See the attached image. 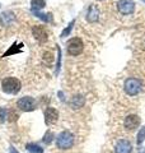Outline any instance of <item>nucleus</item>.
<instances>
[{
  "label": "nucleus",
  "instance_id": "obj_5",
  "mask_svg": "<svg viewBox=\"0 0 145 153\" xmlns=\"http://www.w3.org/2000/svg\"><path fill=\"white\" fill-rule=\"evenodd\" d=\"M17 106H18V108H21L24 112H30V111H35L37 108V102L31 96H26V97H22L18 100Z\"/></svg>",
  "mask_w": 145,
  "mask_h": 153
},
{
  "label": "nucleus",
  "instance_id": "obj_18",
  "mask_svg": "<svg viewBox=\"0 0 145 153\" xmlns=\"http://www.w3.org/2000/svg\"><path fill=\"white\" fill-rule=\"evenodd\" d=\"M74 23H75V21H71V22L69 23V26H67L65 30L61 32V38H64V37H66V36L70 35V32H71V30H72V26H74Z\"/></svg>",
  "mask_w": 145,
  "mask_h": 153
},
{
  "label": "nucleus",
  "instance_id": "obj_2",
  "mask_svg": "<svg viewBox=\"0 0 145 153\" xmlns=\"http://www.w3.org/2000/svg\"><path fill=\"white\" fill-rule=\"evenodd\" d=\"M56 146L60 149H69L74 146V135L69 130L61 131L56 138Z\"/></svg>",
  "mask_w": 145,
  "mask_h": 153
},
{
  "label": "nucleus",
  "instance_id": "obj_9",
  "mask_svg": "<svg viewBox=\"0 0 145 153\" xmlns=\"http://www.w3.org/2000/svg\"><path fill=\"white\" fill-rule=\"evenodd\" d=\"M132 146L131 143L126 139H121L117 142V144L115 147V153H131Z\"/></svg>",
  "mask_w": 145,
  "mask_h": 153
},
{
  "label": "nucleus",
  "instance_id": "obj_7",
  "mask_svg": "<svg viewBox=\"0 0 145 153\" xmlns=\"http://www.w3.org/2000/svg\"><path fill=\"white\" fill-rule=\"evenodd\" d=\"M117 9L121 14L124 16H127V14H131L135 9V3L132 0H120L117 3Z\"/></svg>",
  "mask_w": 145,
  "mask_h": 153
},
{
  "label": "nucleus",
  "instance_id": "obj_25",
  "mask_svg": "<svg viewBox=\"0 0 145 153\" xmlns=\"http://www.w3.org/2000/svg\"><path fill=\"white\" fill-rule=\"evenodd\" d=\"M141 153H145V152H141Z\"/></svg>",
  "mask_w": 145,
  "mask_h": 153
},
{
  "label": "nucleus",
  "instance_id": "obj_10",
  "mask_svg": "<svg viewBox=\"0 0 145 153\" xmlns=\"http://www.w3.org/2000/svg\"><path fill=\"white\" fill-rule=\"evenodd\" d=\"M139 125H140V117L138 115H129L125 119V128L127 130H135Z\"/></svg>",
  "mask_w": 145,
  "mask_h": 153
},
{
  "label": "nucleus",
  "instance_id": "obj_3",
  "mask_svg": "<svg viewBox=\"0 0 145 153\" xmlns=\"http://www.w3.org/2000/svg\"><path fill=\"white\" fill-rule=\"evenodd\" d=\"M66 50H67V54L71 55V56H78L80 55L84 50V44L83 41L80 40L79 37H72L67 41L66 44Z\"/></svg>",
  "mask_w": 145,
  "mask_h": 153
},
{
  "label": "nucleus",
  "instance_id": "obj_1",
  "mask_svg": "<svg viewBox=\"0 0 145 153\" xmlns=\"http://www.w3.org/2000/svg\"><path fill=\"white\" fill-rule=\"evenodd\" d=\"M22 88L21 80L16 76H7L1 80V89L7 94H17Z\"/></svg>",
  "mask_w": 145,
  "mask_h": 153
},
{
  "label": "nucleus",
  "instance_id": "obj_16",
  "mask_svg": "<svg viewBox=\"0 0 145 153\" xmlns=\"http://www.w3.org/2000/svg\"><path fill=\"white\" fill-rule=\"evenodd\" d=\"M26 149L30 153H43V148H41L36 143H27Z\"/></svg>",
  "mask_w": 145,
  "mask_h": 153
},
{
  "label": "nucleus",
  "instance_id": "obj_23",
  "mask_svg": "<svg viewBox=\"0 0 145 153\" xmlns=\"http://www.w3.org/2000/svg\"><path fill=\"white\" fill-rule=\"evenodd\" d=\"M7 117V110L5 108H0V120L4 121Z\"/></svg>",
  "mask_w": 145,
  "mask_h": 153
},
{
  "label": "nucleus",
  "instance_id": "obj_20",
  "mask_svg": "<svg viewBox=\"0 0 145 153\" xmlns=\"http://www.w3.org/2000/svg\"><path fill=\"white\" fill-rule=\"evenodd\" d=\"M52 138H54V134L51 131H46L45 137H43V143H45V144H50L52 142Z\"/></svg>",
  "mask_w": 145,
  "mask_h": 153
},
{
  "label": "nucleus",
  "instance_id": "obj_24",
  "mask_svg": "<svg viewBox=\"0 0 145 153\" xmlns=\"http://www.w3.org/2000/svg\"><path fill=\"white\" fill-rule=\"evenodd\" d=\"M10 153H19V152L16 149V148H10Z\"/></svg>",
  "mask_w": 145,
  "mask_h": 153
},
{
  "label": "nucleus",
  "instance_id": "obj_22",
  "mask_svg": "<svg viewBox=\"0 0 145 153\" xmlns=\"http://www.w3.org/2000/svg\"><path fill=\"white\" fill-rule=\"evenodd\" d=\"M45 59L48 64H51L52 63V60H54V55L51 54V52H45Z\"/></svg>",
  "mask_w": 145,
  "mask_h": 153
},
{
  "label": "nucleus",
  "instance_id": "obj_13",
  "mask_svg": "<svg viewBox=\"0 0 145 153\" xmlns=\"http://www.w3.org/2000/svg\"><path fill=\"white\" fill-rule=\"evenodd\" d=\"M46 7V0H31V8L35 12H40Z\"/></svg>",
  "mask_w": 145,
  "mask_h": 153
},
{
  "label": "nucleus",
  "instance_id": "obj_6",
  "mask_svg": "<svg viewBox=\"0 0 145 153\" xmlns=\"http://www.w3.org/2000/svg\"><path fill=\"white\" fill-rule=\"evenodd\" d=\"M32 35L40 44H45L48 40V32L45 26H35L32 28Z\"/></svg>",
  "mask_w": 145,
  "mask_h": 153
},
{
  "label": "nucleus",
  "instance_id": "obj_15",
  "mask_svg": "<svg viewBox=\"0 0 145 153\" xmlns=\"http://www.w3.org/2000/svg\"><path fill=\"white\" fill-rule=\"evenodd\" d=\"M22 47H23V45L22 44H19V45H17V44H14L10 49H9L5 54H4L3 56H10V55H16V54H19V52H22Z\"/></svg>",
  "mask_w": 145,
  "mask_h": 153
},
{
  "label": "nucleus",
  "instance_id": "obj_11",
  "mask_svg": "<svg viewBox=\"0 0 145 153\" xmlns=\"http://www.w3.org/2000/svg\"><path fill=\"white\" fill-rule=\"evenodd\" d=\"M99 19V9L97 5H90L88 12H87V21L90 23H94Z\"/></svg>",
  "mask_w": 145,
  "mask_h": 153
},
{
  "label": "nucleus",
  "instance_id": "obj_17",
  "mask_svg": "<svg viewBox=\"0 0 145 153\" xmlns=\"http://www.w3.org/2000/svg\"><path fill=\"white\" fill-rule=\"evenodd\" d=\"M32 13L35 14V16H36L37 18L42 19V21H45L46 23H50V22H52V14H51V13L43 14V13H40V12H35V10H32Z\"/></svg>",
  "mask_w": 145,
  "mask_h": 153
},
{
  "label": "nucleus",
  "instance_id": "obj_12",
  "mask_svg": "<svg viewBox=\"0 0 145 153\" xmlns=\"http://www.w3.org/2000/svg\"><path fill=\"white\" fill-rule=\"evenodd\" d=\"M14 14L12 12H5V13H1L0 14V22L3 25H10V23L14 21Z\"/></svg>",
  "mask_w": 145,
  "mask_h": 153
},
{
  "label": "nucleus",
  "instance_id": "obj_4",
  "mask_svg": "<svg viewBox=\"0 0 145 153\" xmlns=\"http://www.w3.org/2000/svg\"><path fill=\"white\" fill-rule=\"evenodd\" d=\"M141 80L138 79V78H127L125 80V84H124V88H125V92H126L129 96H136L140 89H141Z\"/></svg>",
  "mask_w": 145,
  "mask_h": 153
},
{
  "label": "nucleus",
  "instance_id": "obj_14",
  "mask_svg": "<svg viewBox=\"0 0 145 153\" xmlns=\"http://www.w3.org/2000/svg\"><path fill=\"white\" fill-rule=\"evenodd\" d=\"M84 102H85V100H84L83 96H75V97H72V100H71V107L79 108V107L83 106Z\"/></svg>",
  "mask_w": 145,
  "mask_h": 153
},
{
  "label": "nucleus",
  "instance_id": "obj_8",
  "mask_svg": "<svg viewBox=\"0 0 145 153\" xmlns=\"http://www.w3.org/2000/svg\"><path fill=\"white\" fill-rule=\"evenodd\" d=\"M59 120V111L54 107H47L45 110V123L46 125H52Z\"/></svg>",
  "mask_w": 145,
  "mask_h": 153
},
{
  "label": "nucleus",
  "instance_id": "obj_19",
  "mask_svg": "<svg viewBox=\"0 0 145 153\" xmlns=\"http://www.w3.org/2000/svg\"><path fill=\"white\" fill-rule=\"evenodd\" d=\"M144 139H145V128H141L139 134H138V139H136L138 144H141V143L144 142Z\"/></svg>",
  "mask_w": 145,
  "mask_h": 153
},
{
  "label": "nucleus",
  "instance_id": "obj_21",
  "mask_svg": "<svg viewBox=\"0 0 145 153\" xmlns=\"http://www.w3.org/2000/svg\"><path fill=\"white\" fill-rule=\"evenodd\" d=\"M60 64H61V50L57 46V64H56V73H59L60 70Z\"/></svg>",
  "mask_w": 145,
  "mask_h": 153
}]
</instances>
